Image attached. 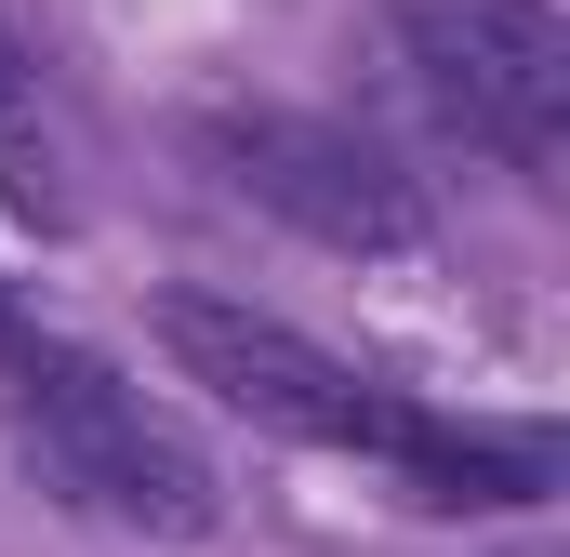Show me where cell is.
<instances>
[{
	"instance_id": "1",
	"label": "cell",
	"mask_w": 570,
	"mask_h": 557,
	"mask_svg": "<svg viewBox=\"0 0 570 557\" xmlns=\"http://www.w3.org/2000/svg\"><path fill=\"white\" fill-rule=\"evenodd\" d=\"M159 345L186 385H213L239 424L266 438H305V451H345V465H385L412 505H544L558 491V438L544 424H464V412H425L372 372H345L332 345H305L292 319L239 305V292H159Z\"/></svg>"
},
{
	"instance_id": "2",
	"label": "cell",
	"mask_w": 570,
	"mask_h": 557,
	"mask_svg": "<svg viewBox=\"0 0 570 557\" xmlns=\"http://www.w3.org/2000/svg\"><path fill=\"white\" fill-rule=\"evenodd\" d=\"M0 412L27 438V465H40L80 518H107V531L199 545V531L226 518V491H213V465L186 451V424L146 412V385H120L80 332H53V319L13 305V292H0Z\"/></svg>"
},
{
	"instance_id": "3",
	"label": "cell",
	"mask_w": 570,
	"mask_h": 557,
	"mask_svg": "<svg viewBox=\"0 0 570 557\" xmlns=\"http://www.w3.org/2000/svg\"><path fill=\"white\" fill-rule=\"evenodd\" d=\"M412 80L464 146L504 173H558L570 120V27L558 0H412Z\"/></svg>"
},
{
	"instance_id": "4",
	"label": "cell",
	"mask_w": 570,
	"mask_h": 557,
	"mask_svg": "<svg viewBox=\"0 0 570 557\" xmlns=\"http://www.w3.org/2000/svg\"><path fill=\"white\" fill-rule=\"evenodd\" d=\"M213 159L253 213L305 226L318 253H358V266H399L425 253V186L345 120H305V107H253V120H213Z\"/></svg>"
},
{
	"instance_id": "5",
	"label": "cell",
	"mask_w": 570,
	"mask_h": 557,
	"mask_svg": "<svg viewBox=\"0 0 570 557\" xmlns=\"http://www.w3.org/2000/svg\"><path fill=\"white\" fill-rule=\"evenodd\" d=\"M0 159H13V186L40 199V173H27V67H13V40H0Z\"/></svg>"
}]
</instances>
